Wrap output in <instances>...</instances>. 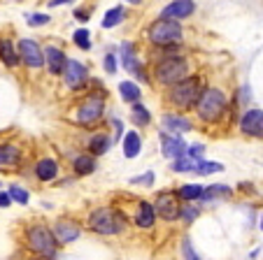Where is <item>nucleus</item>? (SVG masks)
<instances>
[{"instance_id":"f257e3e1","label":"nucleus","mask_w":263,"mask_h":260,"mask_svg":"<svg viewBox=\"0 0 263 260\" xmlns=\"http://www.w3.org/2000/svg\"><path fill=\"white\" fill-rule=\"evenodd\" d=\"M105 116H107V91L98 79L91 77L89 89L74 98L68 118L82 130H96L105 123Z\"/></svg>"},{"instance_id":"f03ea898","label":"nucleus","mask_w":263,"mask_h":260,"mask_svg":"<svg viewBox=\"0 0 263 260\" xmlns=\"http://www.w3.org/2000/svg\"><path fill=\"white\" fill-rule=\"evenodd\" d=\"M231 114V98L219 84H205L203 93L194 107V118L200 126H221L223 118Z\"/></svg>"},{"instance_id":"7ed1b4c3","label":"nucleus","mask_w":263,"mask_h":260,"mask_svg":"<svg viewBox=\"0 0 263 260\" xmlns=\"http://www.w3.org/2000/svg\"><path fill=\"white\" fill-rule=\"evenodd\" d=\"M205 84H208V79L203 77V72H196L194 70V72L186 74L182 82L163 89V103L168 105V109H173V112H184V114L194 112L196 103H198L200 93H203V89H205Z\"/></svg>"},{"instance_id":"20e7f679","label":"nucleus","mask_w":263,"mask_h":260,"mask_svg":"<svg viewBox=\"0 0 263 260\" xmlns=\"http://www.w3.org/2000/svg\"><path fill=\"white\" fill-rule=\"evenodd\" d=\"M84 226L89 232L100 237H119L121 232L128 230L130 221L128 216L119 209L117 205H100L86 214Z\"/></svg>"},{"instance_id":"39448f33","label":"nucleus","mask_w":263,"mask_h":260,"mask_svg":"<svg viewBox=\"0 0 263 260\" xmlns=\"http://www.w3.org/2000/svg\"><path fill=\"white\" fill-rule=\"evenodd\" d=\"M149 72H152V86H159L161 91L173 86V84L182 82L186 74L194 72V61L191 56L184 54H175V56H165V58H156L149 63Z\"/></svg>"},{"instance_id":"423d86ee","label":"nucleus","mask_w":263,"mask_h":260,"mask_svg":"<svg viewBox=\"0 0 263 260\" xmlns=\"http://www.w3.org/2000/svg\"><path fill=\"white\" fill-rule=\"evenodd\" d=\"M21 239H24V249L28 251V253L42 255V258H47V260H59L61 246L47 223H42V221L26 223L24 232H21Z\"/></svg>"},{"instance_id":"0eeeda50","label":"nucleus","mask_w":263,"mask_h":260,"mask_svg":"<svg viewBox=\"0 0 263 260\" xmlns=\"http://www.w3.org/2000/svg\"><path fill=\"white\" fill-rule=\"evenodd\" d=\"M144 42L149 47H168V45H182L184 42V26L177 19L168 16H156L152 24L144 28Z\"/></svg>"},{"instance_id":"6e6552de","label":"nucleus","mask_w":263,"mask_h":260,"mask_svg":"<svg viewBox=\"0 0 263 260\" xmlns=\"http://www.w3.org/2000/svg\"><path fill=\"white\" fill-rule=\"evenodd\" d=\"M119 65L130 74V79H135L138 84H147L152 86V72H149V63L142 61V56L138 54V45L130 42V39H124L119 45Z\"/></svg>"},{"instance_id":"1a4fd4ad","label":"nucleus","mask_w":263,"mask_h":260,"mask_svg":"<svg viewBox=\"0 0 263 260\" xmlns=\"http://www.w3.org/2000/svg\"><path fill=\"white\" fill-rule=\"evenodd\" d=\"M61 82H63L65 91H70L72 95L82 93V91L89 89V82H91V72H89V65L80 58H70L65 61V68L61 72Z\"/></svg>"},{"instance_id":"9d476101","label":"nucleus","mask_w":263,"mask_h":260,"mask_svg":"<svg viewBox=\"0 0 263 260\" xmlns=\"http://www.w3.org/2000/svg\"><path fill=\"white\" fill-rule=\"evenodd\" d=\"M16 49H19L21 68L28 72H42L45 70V51L42 45L33 37H19L16 39Z\"/></svg>"},{"instance_id":"9b49d317","label":"nucleus","mask_w":263,"mask_h":260,"mask_svg":"<svg viewBox=\"0 0 263 260\" xmlns=\"http://www.w3.org/2000/svg\"><path fill=\"white\" fill-rule=\"evenodd\" d=\"M156 211V218L163 223H179V207H182V200L177 197L175 191H161L156 193V197L152 200Z\"/></svg>"},{"instance_id":"f8f14e48","label":"nucleus","mask_w":263,"mask_h":260,"mask_svg":"<svg viewBox=\"0 0 263 260\" xmlns=\"http://www.w3.org/2000/svg\"><path fill=\"white\" fill-rule=\"evenodd\" d=\"M49 228H51V232H54V237H56V242H59L61 249H63V246L74 244V242L82 237V232H84L82 221L72 218V216H59Z\"/></svg>"},{"instance_id":"ddd939ff","label":"nucleus","mask_w":263,"mask_h":260,"mask_svg":"<svg viewBox=\"0 0 263 260\" xmlns=\"http://www.w3.org/2000/svg\"><path fill=\"white\" fill-rule=\"evenodd\" d=\"M30 172H33V179L40 184H54L61 179V161L54 156H40L35 158L33 165H30Z\"/></svg>"},{"instance_id":"4468645a","label":"nucleus","mask_w":263,"mask_h":260,"mask_svg":"<svg viewBox=\"0 0 263 260\" xmlns=\"http://www.w3.org/2000/svg\"><path fill=\"white\" fill-rule=\"evenodd\" d=\"M161 130L165 133H175V135H186L191 130H196V121L184 112H173V109H165L161 114Z\"/></svg>"},{"instance_id":"2eb2a0df","label":"nucleus","mask_w":263,"mask_h":260,"mask_svg":"<svg viewBox=\"0 0 263 260\" xmlns=\"http://www.w3.org/2000/svg\"><path fill=\"white\" fill-rule=\"evenodd\" d=\"M238 130L245 135V137L263 139V109L261 107L245 109L238 118Z\"/></svg>"},{"instance_id":"dca6fc26","label":"nucleus","mask_w":263,"mask_h":260,"mask_svg":"<svg viewBox=\"0 0 263 260\" xmlns=\"http://www.w3.org/2000/svg\"><path fill=\"white\" fill-rule=\"evenodd\" d=\"M26 149L21 144L12 142V139H3L0 142V170H19L24 165Z\"/></svg>"},{"instance_id":"f3484780","label":"nucleus","mask_w":263,"mask_h":260,"mask_svg":"<svg viewBox=\"0 0 263 260\" xmlns=\"http://www.w3.org/2000/svg\"><path fill=\"white\" fill-rule=\"evenodd\" d=\"M159 144H161V156H163L165 161H175V158L184 156L186 147H189V142H186L182 135L165 133V130H159Z\"/></svg>"},{"instance_id":"a211bd4d","label":"nucleus","mask_w":263,"mask_h":260,"mask_svg":"<svg viewBox=\"0 0 263 260\" xmlns=\"http://www.w3.org/2000/svg\"><path fill=\"white\" fill-rule=\"evenodd\" d=\"M42 51H45V70L49 77H61L65 68V61H68V54L61 45H54V42H47L42 45Z\"/></svg>"},{"instance_id":"6ab92c4d","label":"nucleus","mask_w":263,"mask_h":260,"mask_svg":"<svg viewBox=\"0 0 263 260\" xmlns=\"http://www.w3.org/2000/svg\"><path fill=\"white\" fill-rule=\"evenodd\" d=\"M112 147H115L112 133H107V130H100V128H96V130H91V133H89V137H86L84 151H89L91 156L100 158V156H105V153H107Z\"/></svg>"},{"instance_id":"aec40b11","label":"nucleus","mask_w":263,"mask_h":260,"mask_svg":"<svg viewBox=\"0 0 263 260\" xmlns=\"http://www.w3.org/2000/svg\"><path fill=\"white\" fill-rule=\"evenodd\" d=\"M0 65L10 72L21 68L19 49H16V39L12 35H0Z\"/></svg>"},{"instance_id":"412c9836","label":"nucleus","mask_w":263,"mask_h":260,"mask_svg":"<svg viewBox=\"0 0 263 260\" xmlns=\"http://www.w3.org/2000/svg\"><path fill=\"white\" fill-rule=\"evenodd\" d=\"M156 211L152 200H138L135 202V211H133V226L140 230H154L156 226Z\"/></svg>"},{"instance_id":"4be33fe9","label":"nucleus","mask_w":263,"mask_h":260,"mask_svg":"<svg viewBox=\"0 0 263 260\" xmlns=\"http://www.w3.org/2000/svg\"><path fill=\"white\" fill-rule=\"evenodd\" d=\"M196 14V0H170L168 5H163L159 16H168V19L186 21Z\"/></svg>"},{"instance_id":"5701e85b","label":"nucleus","mask_w":263,"mask_h":260,"mask_svg":"<svg viewBox=\"0 0 263 260\" xmlns=\"http://www.w3.org/2000/svg\"><path fill=\"white\" fill-rule=\"evenodd\" d=\"M98 170V158L91 156L89 151H80L70 158V172L72 177H91Z\"/></svg>"},{"instance_id":"b1692460","label":"nucleus","mask_w":263,"mask_h":260,"mask_svg":"<svg viewBox=\"0 0 263 260\" xmlns=\"http://www.w3.org/2000/svg\"><path fill=\"white\" fill-rule=\"evenodd\" d=\"M233 195V188L226 186V184H210L203 188V195H200V205H214V202L229 200Z\"/></svg>"},{"instance_id":"393cba45","label":"nucleus","mask_w":263,"mask_h":260,"mask_svg":"<svg viewBox=\"0 0 263 260\" xmlns=\"http://www.w3.org/2000/svg\"><path fill=\"white\" fill-rule=\"evenodd\" d=\"M130 107V112H128V118H130V123H133L135 128H149L152 126V121H154V116H152V109L147 107V105L140 100V103H133V105H128Z\"/></svg>"},{"instance_id":"a878e982","label":"nucleus","mask_w":263,"mask_h":260,"mask_svg":"<svg viewBox=\"0 0 263 260\" xmlns=\"http://www.w3.org/2000/svg\"><path fill=\"white\" fill-rule=\"evenodd\" d=\"M121 149H124V158H128V161H135L142 153V137L138 130H126L121 137Z\"/></svg>"},{"instance_id":"bb28decb","label":"nucleus","mask_w":263,"mask_h":260,"mask_svg":"<svg viewBox=\"0 0 263 260\" xmlns=\"http://www.w3.org/2000/svg\"><path fill=\"white\" fill-rule=\"evenodd\" d=\"M117 91H119V98L124 100L126 105H133V103H140L142 100V86H140L135 79H124V82H119V86H117Z\"/></svg>"},{"instance_id":"cd10ccee","label":"nucleus","mask_w":263,"mask_h":260,"mask_svg":"<svg viewBox=\"0 0 263 260\" xmlns=\"http://www.w3.org/2000/svg\"><path fill=\"white\" fill-rule=\"evenodd\" d=\"M126 16H128V10H126V5H115V7H109V10L105 12L100 26H103V30H112V28H117V26L124 24Z\"/></svg>"},{"instance_id":"c85d7f7f","label":"nucleus","mask_w":263,"mask_h":260,"mask_svg":"<svg viewBox=\"0 0 263 260\" xmlns=\"http://www.w3.org/2000/svg\"><path fill=\"white\" fill-rule=\"evenodd\" d=\"M203 211H205V207L200 205V202H182V207H179V223L194 226Z\"/></svg>"},{"instance_id":"c756f323","label":"nucleus","mask_w":263,"mask_h":260,"mask_svg":"<svg viewBox=\"0 0 263 260\" xmlns=\"http://www.w3.org/2000/svg\"><path fill=\"white\" fill-rule=\"evenodd\" d=\"M203 188L205 186H200L198 182H186V184H182V186H177V197L182 202H198L200 200V195H203Z\"/></svg>"},{"instance_id":"7c9ffc66","label":"nucleus","mask_w":263,"mask_h":260,"mask_svg":"<svg viewBox=\"0 0 263 260\" xmlns=\"http://www.w3.org/2000/svg\"><path fill=\"white\" fill-rule=\"evenodd\" d=\"M196 165H198V161L191 156H179L175 158V161H170V172H175V174H194Z\"/></svg>"},{"instance_id":"2f4dec72","label":"nucleus","mask_w":263,"mask_h":260,"mask_svg":"<svg viewBox=\"0 0 263 260\" xmlns=\"http://www.w3.org/2000/svg\"><path fill=\"white\" fill-rule=\"evenodd\" d=\"M72 45L77 47L80 51H91L93 49V37H91V30L89 28H74L72 33Z\"/></svg>"},{"instance_id":"473e14b6","label":"nucleus","mask_w":263,"mask_h":260,"mask_svg":"<svg viewBox=\"0 0 263 260\" xmlns=\"http://www.w3.org/2000/svg\"><path fill=\"white\" fill-rule=\"evenodd\" d=\"M223 170H226V167H223V163L208 161V158H203V161H198L194 174H196V177H210V174H219V172H223Z\"/></svg>"},{"instance_id":"72a5a7b5","label":"nucleus","mask_w":263,"mask_h":260,"mask_svg":"<svg viewBox=\"0 0 263 260\" xmlns=\"http://www.w3.org/2000/svg\"><path fill=\"white\" fill-rule=\"evenodd\" d=\"M7 193H10L12 202H14V205H19V207H26L30 202V191L26 186H21V184H16V182L7 186Z\"/></svg>"},{"instance_id":"f704fd0d","label":"nucleus","mask_w":263,"mask_h":260,"mask_svg":"<svg viewBox=\"0 0 263 260\" xmlns=\"http://www.w3.org/2000/svg\"><path fill=\"white\" fill-rule=\"evenodd\" d=\"M179 251H182V260H205L198 251L194 249V242H191L189 235H184L179 239Z\"/></svg>"},{"instance_id":"c9c22d12","label":"nucleus","mask_w":263,"mask_h":260,"mask_svg":"<svg viewBox=\"0 0 263 260\" xmlns=\"http://www.w3.org/2000/svg\"><path fill=\"white\" fill-rule=\"evenodd\" d=\"M156 182V174L154 170H144L142 174H138V177H130L128 179V186H140V188H152Z\"/></svg>"},{"instance_id":"e433bc0d","label":"nucleus","mask_w":263,"mask_h":260,"mask_svg":"<svg viewBox=\"0 0 263 260\" xmlns=\"http://www.w3.org/2000/svg\"><path fill=\"white\" fill-rule=\"evenodd\" d=\"M26 24L30 28H42V26L51 24V16L47 12H30V14H26Z\"/></svg>"},{"instance_id":"4c0bfd02","label":"nucleus","mask_w":263,"mask_h":260,"mask_svg":"<svg viewBox=\"0 0 263 260\" xmlns=\"http://www.w3.org/2000/svg\"><path fill=\"white\" fill-rule=\"evenodd\" d=\"M103 70L105 74H117V70H119V56H117V51H107V54L103 56Z\"/></svg>"},{"instance_id":"58836bf2","label":"nucleus","mask_w":263,"mask_h":260,"mask_svg":"<svg viewBox=\"0 0 263 260\" xmlns=\"http://www.w3.org/2000/svg\"><path fill=\"white\" fill-rule=\"evenodd\" d=\"M205 151H208V147H205L203 142H196V144H189V147H186V156L196 158V161H203Z\"/></svg>"},{"instance_id":"ea45409f","label":"nucleus","mask_w":263,"mask_h":260,"mask_svg":"<svg viewBox=\"0 0 263 260\" xmlns=\"http://www.w3.org/2000/svg\"><path fill=\"white\" fill-rule=\"evenodd\" d=\"M109 126H112V139H115V144L117 142H121V137H124V121L121 118H109Z\"/></svg>"},{"instance_id":"a19ab883","label":"nucleus","mask_w":263,"mask_h":260,"mask_svg":"<svg viewBox=\"0 0 263 260\" xmlns=\"http://www.w3.org/2000/svg\"><path fill=\"white\" fill-rule=\"evenodd\" d=\"M72 16H74V21H80V24H86V21L91 19V10H89V7H77V5H74Z\"/></svg>"},{"instance_id":"79ce46f5","label":"nucleus","mask_w":263,"mask_h":260,"mask_svg":"<svg viewBox=\"0 0 263 260\" xmlns=\"http://www.w3.org/2000/svg\"><path fill=\"white\" fill-rule=\"evenodd\" d=\"M77 0H45V5L49 10H56V7H65V5H74Z\"/></svg>"},{"instance_id":"37998d69","label":"nucleus","mask_w":263,"mask_h":260,"mask_svg":"<svg viewBox=\"0 0 263 260\" xmlns=\"http://www.w3.org/2000/svg\"><path fill=\"white\" fill-rule=\"evenodd\" d=\"M12 205H14V202H12V197H10V193H7V188H5V191L0 188V209H10Z\"/></svg>"},{"instance_id":"c03bdc74","label":"nucleus","mask_w":263,"mask_h":260,"mask_svg":"<svg viewBox=\"0 0 263 260\" xmlns=\"http://www.w3.org/2000/svg\"><path fill=\"white\" fill-rule=\"evenodd\" d=\"M126 5H130V7H138V5H142L144 0H124Z\"/></svg>"},{"instance_id":"a18cd8bd","label":"nucleus","mask_w":263,"mask_h":260,"mask_svg":"<svg viewBox=\"0 0 263 260\" xmlns=\"http://www.w3.org/2000/svg\"><path fill=\"white\" fill-rule=\"evenodd\" d=\"M28 260H47V258H42V255H33V253H30V255H28Z\"/></svg>"},{"instance_id":"49530a36","label":"nucleus","mask_w":263,"mask_h":260,"mask_svg":"<svg viewBox=\"0 0 263 260\" xmlns=\"http://www.w3.org/2000/svg\"><path fill=\"white\" fill-rule=\"evenodd\" d=\"M261 232H263V214H261Z\"/></svg>"},{"instance_id":"de8ad7c7","label":"nucleus","mask_w":263,"mask_h":260,"mask_svg":"<svg viewBox=\"0 0 263 260\" xmlns=\"http://www.w3.org/2000/svg\"><path fill=\"white\" fill-rule=\"evenodd\" d=\"M10 3H24V0H10Z\"/></svg>"}]
</instances>
